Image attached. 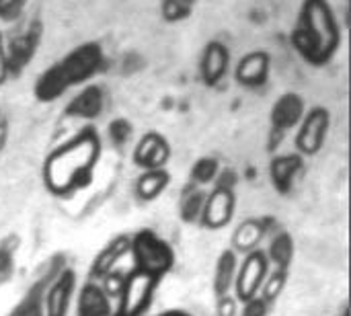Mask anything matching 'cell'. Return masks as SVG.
I'll use <instances>...</instances> for the list:
<instances>
[{"label":"cell","instance_id":"obj_2","mask_svg":"<svg viewBox=\"0 0 351 316\" xmlns=\"http://www.w3.org/2000/svg\"><path fill=\"white\" fill-rule=\"evenodd\" d=\"M103 66V51L97 43H84L70 51L66 58L47 68L35 82V97L49 103L62 97L70 86L82 84L93 78Z\"/></svg>","mask_w":351,"mask_h":316},{"label":"cell","instance_id":"obj_34","mask_svg":"<svg viewBox=\"0 0 351 316\" xmlns=\"http://www.w3.org/2000/svg\"><path fill=\"white\" fill-rule=\"evenodd\" d=\"M339 316H350V306H348V304H343V308H341Z\"/></svg>","mask_w":351,"mask_h":316},{"label":"cell","instance_id":"obj_11","mask_svg":"<svg viewBox=\"0 0 351 316\" xmlns=\"http://www.w3.org/2000/svg\"><path fill=\"white\" fill-rule=\"evenodd\" d=\"M304 117V99L296 93H286L282 95L269 115L271 121V130L278 136H284L288 130L296 127Z\"/></svg>","mask_w":351,"mask_h":316},{"label":"cell","instance_id":"obj_16","mask_svg":"<svg viewBox=\"0 0 351 316\" xmlns=\"http://www.w3.org/2000/svg\"><path fill=\"white\" fill-rule=\"evenodd\" d=\"M230 64V53L222 43H210L202 56V78L206 84L214 86L220 78H224Z\"/></svg>","mask_w":351,"mask_h":316},{"label":"cell","instance_id":"obj_5","mask_svg":"<svg viewBox=\"0 0 351 316\" xmlns=\"http://www.w3.org/2000/svg\"><path fill=\"white\" fill-rule=\"evenodd\" d=\"M237 183L239 177L232 169H222L214 181V189L206 195L199 224L208 230L228 226L237 212Z\"/></svg>","mask_w":351,"mask_h":316},{"label":"cell","instance_id":"obj_20","mask_svg":"<svg viewBox=\"0 0 351 316\" xmlns=\"http://www.w3.org/2000/svg\"><path fill=\"white\" fill-rule=\"evenodd\" d=\"M171 183V175L167 169H154V171H144L136 179V195L140 202H154L165 193V189Z\"/></svg>","mask_w":351,"mask_h":316},{"label":"cell","instance_id":"obj_10","mask_svg":"<svg viewBox=\"0 0 351 316\" xmlns=\"http://www.w3.org/2000/svg\"><path fill=\"white\" fill-rule=\"evenodd\" d=\"M171 158V144L165 136L156 132H148L138 146L134 148V165L142 171H154L165 169V165Z\"/></svg>","mask_w":351,"mask_h":316},{"label":"cell","instance_id":"obj_31","mask_svg":"<svg viewBox=\"0 0 351 316\" xmlns=\"http://www.w3.org/2000/svg\"><path fill=\"white\" fill-rule=\"evenodd\" d=\"M21 2H23V0H0V12H2V16H4V19H6V16H12V12L19 10Z\"/></svg>","mask_w":351,"mask_h":316},{"label":"cell","instance_id":"obj_4","mask_svg":"<svg viewBox=\"0 0 351 316\" xmlns=\"http://www.w3.org/2000/svg\"><path fill=\"white\" fill-rule=\"evenodd\" d=\"M130 251L134 255L136 269L156 278L158 282L175 265L173 247L150 228H142L130 239Z\"/></svg>","mask_w":351,"mask_h":316},{"label":"cell","instance_id":"obj_30","mask_svg":"<svg viewBox=\"0 0 351 316\" xmlns=\"http://www.w3.org/2000/svg\"><path fill=\"white\" fill-rule=\"evenodd\" d=\"M8 74H10L8 56H6V49H4V43H2V35H0V84L6 82Z\"/></svg>","mask_w":351,"mask_h":316},{"label":"cell","instance_id":"obj_22","mask_svg":"<svg viewBox=\"0 0 351 316\" xmlns=\"http://www.w3.org/2000/svg\"><path fill=\"white\" fill-rule=\"evenodd\" d=\"M294 253H296V245L290 232H278L267 249V261L269 265H274V269L280 271H290V265L294 261Z\"/></svg>","mask_w":351,"mask_h":316},{"label":"cell","instance_id":"obj_24","mask_svg":"<svg viewBox=\"0 0 351 316\" xmlns=\"http://www.w3.org/2000/svg\"><path fill=\"white\" fill-rule=\"evenodd\" d=\"M218 173H220V162L212 156H204L193 162L191 173H189V177H191L189 183H193L197 187H206L216 181Z\"/></svg>","mask_w":351,"mask_h":316},{"label":"cell","instance_id":"obj_17","mask_svg":"<svg viewBox=\"0 0 351 316\" xmlns=\"http://www.w3.org/2000/svg\"><path fill=\"white\" fill-rule=\"evenodd\" d=\"M62 269L64 267H56L51 274H45L39 284L31 286V290L19 300V304L8 313V316H43V292Z\"/></svg>","mask_w":351,"mask_h":316},{"label":"cell","instance_id":"obj_14","mask_svg":"<svg viewBox=\"0 0 351 316\" xmlns=\"http://www.w3.org/2000/svg\"><path fill=\"white\" fill-rule=\"evenodd\" d=\"M103 107H105V95L101 86L90 84L68 103L66 115L76 119H97L103 113Z\"/></svg>","mask_w":351,"mask_h":316},{"label":"cell","instance_id":"obj_33","mask_svg":"<svg viewBox=\"0 0 351 316\" xmlns=\"http://www.w3.org/2000/svg\"><path fill=\"white\" fill-rule=\"evenodd\" d=\"M158 316H191L187 315V313H183V311H169V313H162V315Z\"/></svg>","mask_w":351,"mask_h":316},{"label":"cell","instance_id":"obj_28","mask_svg":"<svg viewBox=\"0 0 351 316\" xmlns=\"http://www.w3.org/2000/svg\"><path fill=\"white\" fill-rule=\"evenodd\" d=\"M269 315V304L261 298V296H255L247 302H243V308L239 316H267Z\"/></svg>","mask_w":351,"mask_h":316},{"label":"cell","instance_id":"obj_12","mask_svg":"<svg viewBox=\"0 0 351 316\" xmlns=\"http://www.w3.org/2000/svg\"><path fill=\"white\" fill-rule=\"evenodd\" d=\"M300 173H304V158L300 154L276 156L269 162V181L280 195H288L294 189Z\"/></svg>","mask_w":351,"mask_h":316},{"label":"cell","instance_id":"obj_1","mask_svg":"<svg viewBox=\"0 0 351 316\" xmlns=\"http://www.w3.org/2000/svg\"><path fill=\"white\" fill-rule=\"evenodd\" d=\"M101 154V138L93 127L80 130L66 144L58 146L43 162V185L56 193H72L84 189L93 181L95 165Z\"/></svg>","mask_w":351,"mask_h":316},{"label":"cell","instance_id":"obj_27","mask_svg":"<svg viewBox=\"0 0 351 316\" xmlns=\"http://www.w3.org/2000/svg\"><path fill=\"white\" fill-rule=\"evenodd\" d=\"M109 138L115 146H123L130 138H132V123L128 119H113L109 123Z\"/></svg>","mask_w":351,"mask_h":316},{"label":"cell","instance_id":"obj_15","mask_svg":"<svg viewBox=\"0 0 351 316\" xmlns=\"http://www.w3.org/2000/svg\"><path fill=\"white\" fill-rule=\"evenodd\" d=\"M269 74V56L265 51H253L245 56L237 66V80L243 86L257 88L267 82Z\"/></svg>","mask_w":351,"mask_h":316},{"label":"cell","instance_id":"obj_6","mask_svg":"<svg viewBox=\"0 0 351 316\" xmlns=\"http://www.w3.org/2000/svg\"><path fill=\"white\" fill-rule=\"evenodd\" d=\"M158 280L152 276H146L138 269L130 271L125 280L121 282L119 290V306L113 316H144L152 306L154 294H156Z\"/></svg>","mask_w":351,"mask_h":316},{"label":"cell","instance_id":"obj_32","mask_svg":"<svg viewBox=\"0 0 351 316\" xmlns=\"http://www.w3.org/2000/svg\"><path fill=\"white\" fill-rule=\"evenodd\" d=\"M171 2H173V8H169L167 14H171V12H175V14H185L187 8H189V0H167V6H169Z\"/></svg>","mask_w":351,"mask_h":316},{"label":"cell","instance_id":"obj_21","mask_svg":"<svg viewBox=\"0 0 351 316\" xmlns=\"http://www.w3.org/2000/svg\"><path fill=\"white\" fill-rule=\"evenodd\" d=\"M265 232H267V224L263 220H257V218L245 220L232 234V251L234 253L253 251L261 243Z\"/></svg>","mask_w":351,"mask_h":316},{"label":"cell","instance_id":"obj_26","mask_svg":"<svg viewBox=\"0 0 351 316\" xmlns=\"http://www.w3.org/2000/svg\"><path fill=\"white\" fill-rule=\"evenodd\" d=\"M14 276V251L6 243L0 245V286L8 284Z\"/></svg>","mask_w":351,"mask_h":316},{"label":"cell","instance_id":"obj_8","mask_svg":"<svg viewBox=\"0 0 351 316\" xmlns=\"http://www.w3.org/2000/svg\"><path fill=\"white\" fill-rule=\"evenodd\" d=\"M329 111L325 107H315L302 117L296 136V148L300 156H315L323 148L329 134Z\"/></svg>","mask_w":351,"mask_h":316},{"label":"cell","instance_id":"obj_23","mask_svg":"<svg viewBox=\"0 0 351 316\" xmlns=\"http://www.w3.org/2000/svg\"><path fill=\"white\" fill-rule=\"evenodd\" d=\"M206 195H208L206 189H202L193 183L185 185L181 199H179V216L185 224L199 222L202 212H204V204H206Z\"/></svg>","mask_w":351,"mask_h":316},{"label":"cell","instance_id":"obj_7","mask_svg":"<svg viewBox=\"0 0 351 316\" xmlns=\"http://www.w3.org/2000/svg\"><path fill=\"white\" fill-rule=\"evenodd\" d=\"M269 274V261L267 255L261 249H253L245 255L243 263L237 269L234 276V298L237 302H247L255 298L261 292V286Z\"/></svg>","mask_w":351,"mask_h":316},{"label":"cell","instance_id":"obj_13","mask_svg":"<svg viewBox=\"0 0 351 316\" xmlns=\"http://www.w3.org/2000/svg\"><path fill=\"white\" fill-rule=\"evenodd\" d=\"M76 316H113L107 290L95 282L82 284L76 296Z\"/></svg>","mask_w":351,"mask_h":316},{"label":"cell","instance_id":"obj_18","mask_svg":"<svg viewBox=\"0 0 351 316\" xmlns=\"http://www.w3.org/2000/svg\"><path fill=\"white\" fill-rule=\"evenodd\" d=\"M125 251H130V239L128 236H117L113 239L93 261L90 265V276L95 280H101V278H109V274L113 271L115 263L125 255Z\"/></svg>","mask_w":351,"mask_h":316},{"label":"cell","instance_id":"obj_25","mask_svg":"<svg viewBox=\"0 0 351 316\" xmlns=\"http://www.w3.org/2000/svg\"><path fill=\"white\" fill-rule=\"evenodd\" d=\"M288 274L290 271H280V269H274V271H269L267 274V278H265V282H263V286H261V298L271 306L278 298H280V294L284 292V288H286V284H288Z\"/></svg>","mask_w":351,"mask_h":316},{"label":"cell","instance_id":"obj_29","mask_svg":"<svg viewBox=\"0 0 351 316\" xmlns=\"http://www.w3.org/2000/svg\"><path fill=\"white\" fill-rule=\"evenodd\" d=\"M218 316H239V302L234 296H222L216 304Z\"/></svg>","mask_w":351,"mask_h":316},{"label":"cell","instance_id":"obj_19","mask_svg":"<svg viewBox=\"0 0 351 316\" xmlns=\"http://www.w3.org/2000/svg\"><path fill=\"white\" fill-rule=\"evenodd\" d=\"M239 269V255L232 249H226L220 253L216 267H214V294L216 300L222 296H228L232 284H234V276Z\"/></svg>","mask_w":351,"mask_h":316},{"label":"cell","instance_id":"obj_9","mask_svg":"<svg viewBox=\"0 0 351 316\" xmlns=\"http://www.w3.org/2000/svg\"><path fill=\"white\" fill-rule=\"evenodd\" d=\"M76 292V274L64 267L43 292V316H68Z\"/></svg>","mask_w":351,"mask_h":316},{"label":"cell","instance_id":"obj_3","mask_svg":"<svg viewBox=\"0 0 351 316\" xmlns=\"http://www.w3.org/2000/svg\"><path fill=\"white\" fill-rule=\"evenodd\" d=\"M298 51L313 64H325L339 45V29L323 0H308L294 33Z\"/></svg>","mask_w":351,"mask_h":316}]
</instances>
